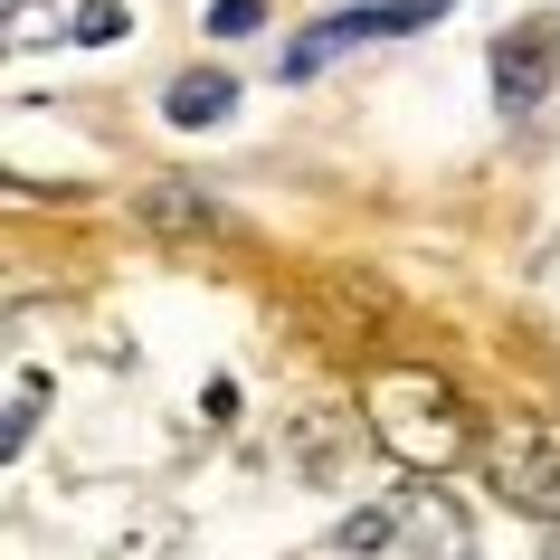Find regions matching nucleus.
I'll use <instances>...</instances> for the list:
<instances>
[{"label": "nucleus", "instance_id": "nucleus-12", "mask_svg": "<svg viewBox=\"0 0 560 560\" xmlns=\"http://www.w3.org/2000/svg\"><path fill=\"white\" fill-rule=\"evenodd\" d=\"M551 560H560V541H551Z\"/></svg>", "mask_w": 560, "mask_h": 560}, {"label": "nucleus", "instance_id": "nucleus-9", "mask_svg": "<svg viewBox=\"0 0 560 560\" xmlns=\"http://www.w3.org/2000/svg\"><path fill=\"white\" fill-rule=\"evenodd\" d=\"M266 20V0H209V38H247Z\"/></svg>", "mask_w": 560, "mask_h": 560}, {"label": "nucleus", "instance_id": "nucleus-4", "mask_svg": "<svg viewBox=\"0 0 560 560\" xmlns=\"http://www.w3.org/2000/svg\"><path fill=\"white\" fill-rule=\"evenodd\" d=\"M551 77H560V30H551V20H523V30L494 38V95H503V115H532V105L551 95Z\"/></svg>", "mask_w": 560, "mask_h": 560}, {"label": "nucleus", "instance_id": "nucleus-11", "mask_svg": "<svg viewBox=\"0 0 560 560\" xmlns=\"http://www.w3.org/2000/svg\"><path fill=\"white\" fill-rule=\"evenodd\" d=\"M30 418H38V381H20V389H10V428H0V438L20 446V438H30Z\"/></svg>", "mask_w": 560, "mask_h": 560}, {"label": "nucleus", "instance_id": "nucleus-5", "mask_svg": "<svg viewBox=\"0 0 560 560\" xmlns=\"http://www.w3.org/2000/svg\"><path fill=\"white\" fill-rule=\"evenodd\" d=\"M143 219L162 237H237V219L209 200V190H190V180H152V190H143Z\"/></svg>", "mask_w": 560, "mask_h": 560}, {"label": "nucleus", "instance_id": "nucleus-3", "mask_svg": "<svg viewBox=\"0 0 560 560\" xmlns=\"http://www.w3.org/2000/svg\"><path fill=\"white\" fill-rule=\"evenodd\" d=\"M456 0H381V10H342V20H314V30L295 38V58H285V77H324L342 48H361V38H399V30H428V20H446Z\"/></svg>", "mask_w": 560, "mask_h": 560}, {"label": "nucleus", "instance_id": "nucleus-2", "mask_svg": "<svg viewBox=\"0 0 560 560\" xmlns=\"http://www.w3.org/2000/svg\"><path fill=\"white\" fill-rule=\"evenodd\" d=\"M485 485H494L513 513L560 532V438L551 428H532V418H503L494 438H485Z\"/></svg>", "mask_w": 560, "mask_h": 560}, {"label": "nucleus", "instance_id": "nucleus-7", "mask_svg": "<svg viewBox=\"0 0 560 560\" xmlns=\"http://www.w3.org/2000/svg\"><path fill=\"white\" fill-rule=\"evenodd\" d=\"M399 532H409L418 551H438V560H475L466 532H456V513H446L438 494H399Z\"/></svg>", "mask_w": 560, "mask_h": 560}, {"label": "nucleus", "instance_id": "nucleus-6", "mask_svg": "<svg viewBox=\"0 0 560 560\" xmlns=\"http://www.w3.org/2000/svg\"><path fill=\"white\" fill-rule=\"evenodd\" d=\"M229 105H237V77H229V67H180L172 86H162V115H172L180 133H200V124H229Z\"/></svg>", "mask_w": 560, "mask_h": 560}, {"label": "nucleus", "instance_id": "nucleus-1", "mask_svg": "<svg viewBox=\"0 0 560 560\" xmlns=\"http://www.w3.org/2000/svg\"><path fill=\"white\" fill-rule=\"evenodd\" d=\"M361 409H371V438L399 456V466H428L446 475L456 456H475V418L466 399L428 371V361H381L371 381H361Z\"/></svg>", "mask_w": 560, "mask_h": 560}, {"label": "nucleus", "instance_id": "nucleus-10", "mask_svg": "<svg viewBox=\"0 0 560 560\" xmlns=\"http://www.w3.org/2000/svg\"><path fill=\"white\" fill-rule=\"evenodd\" d=\"M389 532H399V513H361V523H342L332 541H342V551H381Z\"/></svg>", "mask_w": 560, "mask_h": 560}, {"label": "nucleus", "instance_id": "nucleus-8", "mask_svg": "<svg viewBox=\"0 0 560 560\" xmlns=\"http://www.w3.org/2000/svg\"><path fill=\"white\" fill-rule=\"evenodd\" d=\"M124 30H133V10H124V0H77V20H67L77 48H105V38H124Z\"/></svg>", "mask_w": 560, "mask_h": 560}]
</instances>
